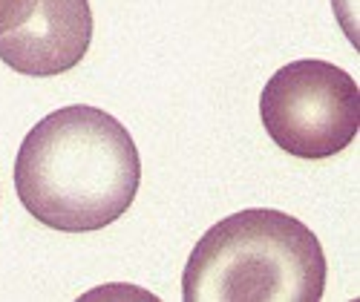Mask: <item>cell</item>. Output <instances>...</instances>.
Listing matches in <instances>:
<instances>
[{
	"label": "cell",
	"mask_w": 360,
	"mask_h": 302,
	"mask_svg": "<svg viewBox=\"0 0 360 302\" xmlns=\"http://www.w3.org/2000/svg\"><path fill=\"white\" fill-rule=\"evenodd\" d=\"M262 127L280 150L297 159H332L357 138V81L328 60H291L259 96Z\"/></svg>",
	"instance_id": "3"
},
{
	"label": "cell",
	"mask_w": 360,
	"mask_h": 302,
	"mask_svg": "<svg viewBox=\"0 0 360 302\" xmlns=\"http://www.w3.org/2000/svg\"><path fill=\"white\" fill-rule=\"evenodd\" d=\"M141 185L133 136L115 115L72 104L26 133L15 190L26 214L61 233H93L122 219Z\"/></svg>",
	"instance_id": "1"
},
{
	"label": "cell",
	"mask_w": 360,
	"mask_h": 302,
	"mask_svg": "<svg viewBox=\"0 0 360 302\" xmlns=\"http://www.w3.org/2000/svg\"><path fill=\"white\" fill-rule=\"evenodd\" d=\"M89 44V0H0V60L20 75H64L86 58Z\"/></svg>",
	"instance_id": "4"
},
{
	"label": "cell",
	"mask_w": 360,
	"mask_h": 302,
	"mask_svg": "<svg viewBox=\"0 0 360 302\" xmlns=\"http://www.w3.org/2000/svg\"><path fill=\"white\" fill-rule=\"evenodd\" d=\"M328 265L317 236L274 207L207 228L182 274L185 302H320Z\"/></svg>",
	"instance_id": "2"
}]
</instances>
